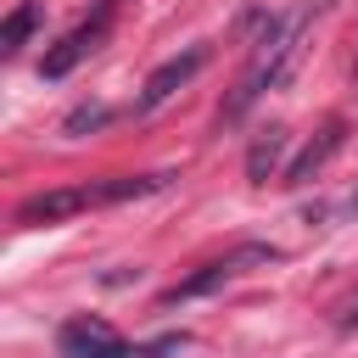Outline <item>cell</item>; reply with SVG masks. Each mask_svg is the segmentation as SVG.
Segmentation results:
<instances>
[{
  "label": "cell",
  "instance_id": "cell-5",
  "mask_svg": "<svg viewBox=\"0 0 358 358\" xmlns=\"http://www.w3.org/2000/svg\"><path fill=\"white\" fill-rule=\"evenodd\" d=\"M280 257V246H263V241H246V246H235L229 257H213V263H201L190 280H179V285H168L162 291V302L173 308V302H196V296H213L218 285H229L241 268H252V263H274Z\"/></svg>",
  "mask_w": 358,
  "mask_h": 358
},
{
  "label": "cell",
  "instance_id": "cell-4",
  "mask_svg": "<svg viewBox=\"0 0 358 358\" xmlns=\"http://www.w3.org/2000/svg\"><path fill=\"white\" fill-rule=\"evenodd\" d=\"M112 17H117V0H95V11H90L78 28H67V34L39 56V78H67L84 56H95V50L106 45V34H112Z\"/></svg>",
  "mask_w": 358,
  "mask_h": 358
},
{
  "label": "cell",
  "instance_id": "cell-2",
  "mask_svg": "<svg viewBox=\"0 0 358 358\" xmlns=\"http://www.w3.org/2000/svg\"><path fill=\"white\" fill-rule=\"evenodd\" d=\"M173 173H123V179H90V185H62V190H39L28 201H17V224H62L73 213H90V207H112V201H129V196H151L162 190Z\"/></svg>",
  "mask_w": 358,
  "mask_h": 358
},
{
  "label": "cell",
  "instance_id": "cell-9",
  "mask_svg": "<svg viewBox=\"0 0 358 358\" xmlns=\"http://www.w3.org/2000/svg\"><path fill=\"white\" fill-rule=\"evenodd\" d=\"M280 151H285V134H280V129H268V134H263V140L252 145V157H246V173H252V179L263 185V179L274 173V162H280Z\"/></svg>",
  "mask_w": 358,
  "mask_h": 358
},
{
  "label": "cell",
  "instance_id": "cell-6",
  "mask_svg": "<svg viewBox=\"0 0 358 358\" xmlns=\"http://www.w3.org/2000/svg\"><path fill=\"white\" fill-rule=\"evenodd\" d=\"M207 45H190V50H179V56H168V62H157L151 73H145V84H140V101H134V112H157L168 95H179L201 67H207Z\"/></svg>",
  "mask_w": 358,
  "mask_h": 358
},
{
  "label": "cell",
  "instance_id": "cell-7",
  "mask_svg": "<svg viewBox=\"0 0 358 358\" xmlns=\"http://www.w3.org/2000/svg\"><path fill=\"white\" fill-rule=\"evenodd\" d=\"M341 140H347V123H341V117H330V123L319 129V140H308V145L296 151V162L285 168V185H302V179H313V173H319V168H324V162L341 151Z\"/></svg>",
  "mask_w": 358,
  "mask_h": 358
},
{
  "label": "cell",
  "instance_id": "cell-11",
  "mask_svg": "<svg viewBox=\"0 0 358 358\" xmlns=\"http://www.w3.org/2000/svg\"><path fill=\"white\" fill-rule=\"evenodd\" d=\"M352 324H358V302H352V308L341 313V330H352Z\"/></svg>",
  "mask_w": 358,
  "mask_h": 358
},
{
  "label": "cell",
  "instance_id": "cell-1",
  "mask_svg": "<svg viewBox=\"0 0 358 358\" xmlns=\"http://www.w3.org/2000/svg\"><path fill=\"white\" fill-rule=\"evenodd\" d=\"M319 11H324V0H302V6H291L285 17H268V22H263V34H257V45H252V62H246L235 95L224 101L218 123H241L268 90H280V84L296 73V62H302V50H308V34H313Z\"/></svg>",
  "mask_w": 358,
  "mask_h": 358
},
{
  "label": "cell",
  "instance_id": "cell-12",
  "mask_svg": "<svg viewBox=\"0 0 358 358\" xmlns=\"http://www.w3.org/2000/svg\"><path fill=\"white\" fill-rule=\"evenodd\" d=\"M352 207H358V196H352Z\"/></svg>",
  "mask_w": 358,
  "mask_h": 358
},
{
  "label": "cell",
  "instance_id": "cell-3",
  "mask_svg": "<svg viewBox=\"0 0 358 358\" xmlns=\"http://www.w3.org/2000/svg\"><path fill=\"white\" fill-rule=\"evenodd\" d=\"M56 347H62V358H168V352L185 347V336H157V341L129 347L106 319L78 313V319H67V324L56 330Z\"/></svg>",
  "mask_w": 358,
  "mask_h": 358
},
{
  "label": "cell",
  "instance_id": "cell-8",
  "mask_svg": "<svg viewBox=\"0 0 358 358\" xmlns=\"http://www.w3.org/2000/svg\"><path fill=\"white\" fill-rule=\"evenodd\" d=\"M39 17H45V6H39V0H22V6H17V11L0 22V56H6V62H11V56L28 45V34L39 28Z\"/></svg>",
  "mask_w": 358,
  "mask_h": 358
},
{
  "label": "cell",
  "instance_id": "cell-10",
  "mask_svg": "<svg viewBox=\"0 0 358 358\" xmlns=\"http://www.w3.org/2000/svg\"><path fill=\"white\" fill-rule=\"evenodd\" d=\"M84 123H90V129H95V123H106V106H78V112L67 117V134H78Z\"/></svg>",
  "mask_w": 358,
  "mask_h": 358
}]
</instances>
